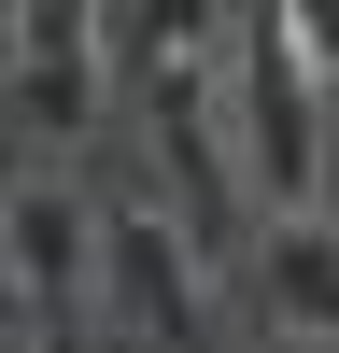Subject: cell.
Here are the masks:
<instances>
[{"label": "cell", "instance_id": "cell-1", "mask_svg": "<svg viewBox=\"0 0 339 353\" xmlns=\"http://www.w3.org/2000/svg\"><path fill=\"white\" fill-rule=\"evenodd\" d=\"M99 43H113V85H127V113L156 128V156L184 170V212H198V241H226V226H240V156L212 141L226 0H99Z\"/></svg>", "mask_w": 339, "mask_h": 353}, {"label": "cell", "instance_id": "cell-2", "mask_svg": "<svg viewBox=\"0 0 339 353\" xmlns=\"http://www.w3.org/2000/svg\"><path fill=\"white\" fill-rule=\"evenodd\" d=\"M226 57H240V156L269 212H311L325 184V71L311 43L282 28V0H226Z\"/></svg>", "mask_w": 339, "mask_h": 353}, {"label": "cell", "instance_id": "cell-3", "mask_svg": "<svg viewBox=\"0 0 339 353\" xmlns=\"http://www.w3.org/2000/svg\"><path fill=\"white\" fill-rule=\"evenodd\" d=\"M85 353H198V254H184V226L141 212V198H113V212H99Z\"/></svg>", "mask_w": 339, "mask_h": 353}, {"label": "cell", "instance_id": "cell-4", "mask_svg": "<svg viewBox=\"0 0 339 353\" xmlns=\"http://www.w3.org/2000/svg\"><path fill=\"white\" fill-rule=\"evenodd\" d=\"M85 269H99V212L56 170H0V297L28 311L43 353H85Z\"/></svg>", "mask_w": 339, "mask_h": 353}, {"label": "cell", "instance_id": "cell-5", "mask_svg": "<svg viewBox=\"0 0 339 353\" xmlns=\"http://www.w3.org/2000/svg\"><path fill=\"white\" fill-rule=\"evenodd\" d=\"M99 85H113L99 0H14V43H0V128L56 156V141L99 128Z\"/></svg>", "mask_w": 339, "mask_h": 353}, {"label": "cell", "instance_id": "cell-6", "mask_svg": "<svg viewBox=\"0 0 339 353\" xmlns=\"http://www.w3.org/2000/svg\"><path fill=\"white\" fill-rule=\"evenodd\" d=\"M254 311L282 353H339V212H269L254 241Z\"/></svg>", "mask_w": 339, "mask_h": 353}, {"label": "cell", "instance_id": "cell-7", "mask_svg": "<svg viewBox=\"0 0 339 353\" xmlns=\"http://www.w3.org/2000/svg\"><path fill=\"white\" fill-rule=\"evenodd\" d=\"M282 28H297V43H311V71L339 85V0H282Z\"/></svg>", "mask_w": 339, "mask_h": 353}]
</instances>
